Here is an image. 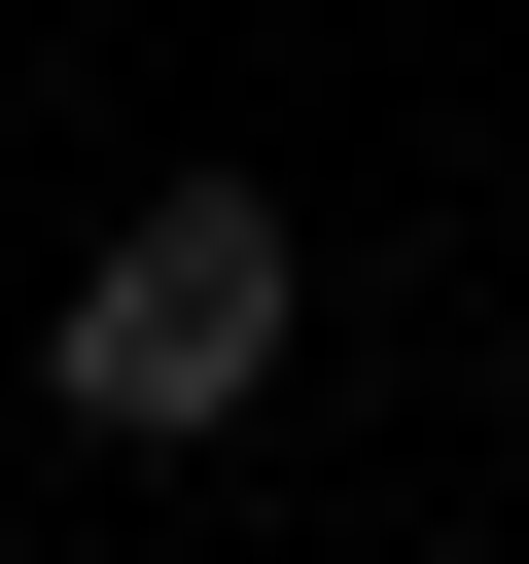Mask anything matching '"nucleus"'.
<instances>
[{
  "label": "nucleus",
  "instance_id": "obj_1",
  "mask_svg": "<svg viewBox=\"0 0 529 564\" xmlns=\"http://www.w3.org/2000/svg\"><path fill=\"white\" fill-rule=\"evenodd\" d=\"M282 352H317V247H282L247 176H141V212L71 247V317H35V388H71L106 458H212V423H247Z\"/></svg>",
  "mask_w": 529,
  "mask_h": 564
}]
</instances>
